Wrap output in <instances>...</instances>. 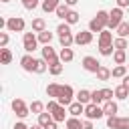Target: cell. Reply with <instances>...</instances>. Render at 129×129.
I'll return each instance as SVG.
<instances>
[{
	"label": "cell",
	"mask_w": 129,
	"mask_h": 129,
	"mask_svg": "<svg viewBox=\"0 0 129 129\" xmlns=\"http://www.w3.org/2000/svg\"><path fill=\"white\" fill-rule=\"evenodd\" d=\"M2 2H8V0H2Z\"/></svg>",
	"instance_id": "cell-53"
},
{
	"label": "cell",
	"mask_w": 129,
	"mask_h": 129,
	"mask_svg": "<svg viewBox=\"0 0 129 129\" xmlns=\"http://www.w3.org/2000/svg\"><path fill=\"white\" fill-rule=\"evenodd\" d=\"M103 91V99L105 101H113V97H115V91L113 89H101Z\"/></svg>",
	"instance_id": "cell-42"
},
{
	"label": "cell",
	"mask_w": 129,
	"mask_h": 129,
	"mask_svg": "<svg viewBox=\"0 0 129 129\" xmlns=\"http://www.w3.org/2000/svg\"><path fill=\"white\" fill-rule=\"evenodd\" d=\"M75 42H77L79 46L91 44V42H93V32H91V30H81V32H77V34H75Z\"/></svg>",
	"instance_id": "cell-8"
},
{
	"label": "cell",
	"mask_w": 129,
	"mask_h": 129,
	"mask_svg": "<svg viewBox=\"0 0 129 129\" xmlns=\"http://www.w3.org/2000/svg\"><path fill=\"white\" fill-rule=\"evenodd\" d=\"M58 4H60V0H42V10L44 12H54L58 8Z\"/></svg>",
	"instance_id": "cell-16"
},
{
	"label": "cell",
	"mask_w": 129,
	"mask_h": 129,
	"mask_svg": "<svg viewBox=\"0 0 129 129\" xmlns=\"http://www.w3.org/2000/svg\"><path fill=\"white\" fill-rule=\"evenodd\" d=\"M77 101H79V103H83V105H89V103H91V91L81 89V91L77 93Z\"/></svg>",
	"instance_id": "cell-15"
},
{
	"label": "cell",
	"mask_w": 129,
	"mask_h": 129,
	"mask_svg": "<svg viewBox=\"0 0 129 129\" xmlns=\"http://www.w3.org/2000/svg\"><path fill=\"white\" fill-rule=\"evenodd\" d=\"M0 60H2V64H10V60H12V52H10L8 48H0Z\"/></svg>",
	"instance_id": "cell-25"
},
{
	"label": "cell",
	"mask_w": 129,
	"mask_h": 129,
	"mask_svg": "<svg viewBox=\"0 0 129 129\" xmlns=\"http://www.w3.org/2000/svg\"><path fill=\"white\" fill-rule=\"evenodd\" d=\"M46 69H48V64H46V60H44V58H38V60H36V69H34V73H38V75H42V73H44Z\"/></svg>",
	"instance_id": "cell-37"
},
{
	"label": "cell",
	"mask_w": 129,
	"mask_h": 129,
	"mask_svg": "<svg viewBox=\"0 0 129 129\" xmlns=\"http://www.w3.org/2000/svg\"><path fill=\"white\" fill-rule=\"evenodd\" d=\"M123 85L129 89V75H125V77H123Z\"/></svg>",
	"instance_id": "cell-50"
},
{
	"label": "cell",
	"mask_w": 129,
	"mask_h": 129,
	"mask_svg": "<svg viewBox=\"0 0 129 129\" xmlns=\"http://www.w3.org/2000/svg\"><path fill=\"white\" fill-rule=\"evenodd\" d=\"M67 129H83V121H79L77 117L67 119Z\"/></svg>",
	"instance_id": "cell-26"
},
{
	"label": "cell",
	"mask_w": 129,
	"mask_h": 129,
	"mask_svg": "<svg viewBox=\"0 0 129 129\" xmlns=\"http://www.w3.org/2000/svg\"><path fill=\"white\" fill-rule=\"evenodd\" d=\"M24 20L20 18V16H12V18H8V22H6V28L10 30V32H22L24 30Z\"/></svg>",
	"instance_id": "cell-6"
},
{
	"label": "cell",
	"mask_w": 129,
	"mask_h": 129,
	"mask_svg": "<svg viewBox=\"0 0 129 129\" xmlns=\"http://www.w3.org/2000/svg\"><path fill=\"white\" fill-rule=\"evenodd\" d=\"M107 44H113V34L105 28V30L99 34V46H107Z\"/></svg>",
	"instance_id": "cell-13"
},
{
	"label": "cell",
	"mask_w": 129,
	"mask_h": 129,
	"mask_svg": "<svg viewBox=\"0 0 129 129\" xmlns=\"http://www.w3.org/2000/svg\"><path fill=\"white\" fill-rule=\"evenodd\" d=\"M113 46H115V50H125V48H129V44H127L125 38H115V40H113Z\"/></svg>",
	"instance_id": "cell-32"
},
{
	"label": "cell",
	"mask_w": 129,
	"mask_h": 129,
	"mask_svg": "<svg viewBox=\"0 0 129 129\" xmlns=\"http://www.w3.org/2000/svg\"><path fill=\"white\" fill-rule=\"evenodd\" d=\"M95 18H97V20H99V22H101L105 28H107V24H109V12H105V10H99Z\"/></svg>",
	"instance_id": "cell-27"
},
{
	"label": "cell",
	"mask_w": 129,
	"mask_h": 129,
	"mask_svg": "<svg viewBox=\"0 0 129 129\" xmlns=\"http://www.w3.org/2000/svg\"><path fill=\"white\" fill-rule=\"evenodd\" d=\"M89 30H91V32H99V34H101V32L105 30V26H103V24H101L97 18H93V20L89 22Z\"/></svg>",
	"instance_id": "cell-23"
},
{
	"label": "cell",
	"mask_w": 129,
	"mask_h": 129,
	"mask_svg": "<svg viewBox=\"0 0 129 129\" xmlns=\"http://www.w3.org/2000/svg\"><path fill=\"white\" fill-rule=\"evenodd\" d=\"M6 44H8V34L6 32H0V46L6 48Z\"/></svg>",
	"instance_id": "cell-44"
},
{
	"label": "cell",
	"mask_w": 129,
	"mask_h": 129,
	"mask_svg": "<svg viewBox=\"0 0 129 129\" xmlns=\"http://www.w3.org/2000/svg\"><path fill=\"white\" fill-rule=\"evenodd\" d=\"M56 107H58V101H48V103H46V111H48V113H52Z\"/></svg>",
	"instance_id": "cell-45"
},
{
	"label": "cell",
	"mask_w": 129,
	"mask_h": 129,
	"mask_svg": "<svg viewBox=\"0 0 129 129\" xmlns=\"http://www.w3.org/2000/svg\"><path fill=\"white\" fill-rule=\"evenodd\" d=\"M44 129H56V121H50V123H48Z\"/></svg>",
	"instance_id": "cell-49"
},
{
	"label": "cell",
	"mask_w": 129,
	"mask_h": 129,
	"mask_svg": "<svg viewBox=\"0 0 129 129\" xmlns=\"http://www.w3.org/2000/svg\"><path fill=\"white\" fill-rule=\"evenodd\" d=\"M42 58H44L48 64L58 60V56H56V52H54V48H52L50 44H44V46H42Z\"/></svg>",
	"instance_id": "cell-11"
},
{
	"label": "cell",
	"mask_w": 129,
	"mask_h": 129,
	"mask_svg": "<svg viewBox=\"0 0 129 129\" xmlns=\"http://www.w3.org/2000/svg\"><path fill=\"white\" fill-rule=\"evenodd\" d=\"M111 75H113L115 79H123V77L127 75V67H125V64H117V67L111 71Z\"/></svg>",
	"instance_id": "cell-21"
},
{
	"label": "cell",
	"mask_w": 129,
	"mask_h": 129,
	"mask_svg": "<svg viewBox=\"0 0 129 129\" xmlns=\"http://www.w3.org/2000/svg\"><path fill=\"white\" fill-rule=\"evenodd\" d=\"M105 99H103V91H91V103H95V105H99V103H103Z\"/></svg>",
	"instance_id": "cell-34"
},
{
	"label": "cell",
	"mask_w": 129,
	"mask_h": 129,
	"mask_svg": "<svg viewBox=\"0 0 129 129\" xmlns=\"http://www.w3.org/2000/svg\"><path fill=\"white\" fill-rule=\"evenodd\" d=\"M113 48H115L113 44H107V46H99V52H101L103 56H111V54H113Z\"/></svg>",
	"instance_id": "cell-39"
},
{
	"label": "cell",
	"mask_w": 129,
	"mask_h": 129,
	"mask_svg": "<svg viewBox=\"0 0 129 129\" xmlns=\"http://www.w3.org/2000/svg\"><path fill=\"white\" fill-rule=\"evenodd\" d=\"M117 125H119V117H117V115L107 117V127H109V129H117Z\"/></svg>",
	"instance_id": "cell-40"
},
{
	"label": "cell",
	"mask_w": 129,
	"mask_h": 129,
	"mask_svg": "<svg viewBox=\"0 0 129 129\" xmlns=\"http://www.w3.org/2000/svg\"><path fill=\"white\" fill-rule=\"evenodd\" d=\"M83 69L89 71V73H97V71L101 69V62H99L95 56H85V58H83Z\"/></svg>",
	"instance_id": "cell-9"
},
{
	"label": "cell",
	"mask_w": 129,
	"mask_h": 129,
	"mask_svg": "<svg viewBox=\"0 0 129 129\" xmlns=\"http://www.w3.org/2000/svg\"><path fill=\"white\" fill-rule=\"evenodd\" d=\"M22 44H24V50H26V54H30V52L36 48V44H38V38H36L32 32H24V36H22Z\"/></svg>",
	"instance_id": "cell-5"
},
{
	"label": "cell",
	"mask_w": 129,
	"mask_h": 129,
	"mask_svg": "<svg viewBox=\"0 0 129 129\" xmlns=\"http://www.w3.org/2000/svg\"><path fill=\"white\" fill-rule=\"evenodd\" d=\"M22 6H24L26 10H34V8L38 6V0H22Z\"/></svg>",
	"instance_id": "cell-41"
},
{
	"label": "cell",
	"mask_w": 129,
	"mask_h": 129,
	"mask_svg": "<svg viewBox=\"0 0 129 129\" xmlns=\"http://www.w3.org/2000/svg\"><path fill=\"white\" fill-rule=\"evenodd\" d=\"M50 40H52V32L42 30V32L38 34V42H42V44H50Z\"/></svg>",
	"instance_id": "cell-28"
},
{
	"label": "cell",
	"mask_w": 129,
	"mask_h": 129,
	"mask_svg": "<svg viewBox=\"0 0 129 129\" xmlns=\"http://www.w3.org/2000/svg\"><path fill=\"white\" fill-rule=\"evenodd\" d=\"M42 109H44V105H42L40 101H32V105H30V111H32L34 115H40V113H42Z\"/></svg>",
	"instance_id": "cell-38"
},
{
	"label": "cell",
	"mask_w": 129,
	"mask_h": 129,
	"mask_svg": "<svg viewBox=\"0 0 129 129\" xmlns=\"http://www.w3.org/2000/svg\"><path fill=\"white\" fill-rule=\"evenodd\" d=\"M95 75H97V79H99V81H109V77H113V75H111V71H109L107 67H103V64H101V69H99Z\"/></svg>",
	"instance_id": "cell-22"
},
{
	"label": "cell",
	"mask_w": 129,
	"mask_h": 129,
	"mask_svg": "<svg viewBox=\"0 0 129 129\" xmlns=\"http://www.w3.org/2000/svg\"><path fill=\"white\" fill-rule=\"evenodd\" d=\"M56 32H58V40H60V46L62 48H71V44L75 42V36H73V32H71V24H58V28H56Z\"/></svg>",
	"instance_id": "cell-1"
},
{
	"label": "cell",
	"mask_w": 129,
	"mask_h": 129,
	"mask_svg": "<svg viewBox=\"0 0 129 129\" xmlns=\"http://www.w3.org/2000/svg\"><path fill=\"white\" fill-rule=\"evenodd\" d=\"M58 93H60V85H56V83H50V85L46 87V95H48V97H52V99H58Z\"/></svg>",
	"instance_id": "cell-18"
},
{
	"label": "cell",
	"mask_w": 129,
	"mask_h": 129,
	"mask_svg": "<svg viewBox=\"0 0 129 129\" xmlns=\"http://www.w3.org/2000/svg\"><path fill=\"white\" fill-rule=\"evenodd\" d=\"M58 58H60V62H71V60L75 58V54H73V50H71V48H62Z\"/></svg>",
	"instance_id": "cell-24"
},
{
	"label": "cell",
	"mask_w": 129,
	"mask_h": 129,
	"mask_svg": "<svg viewBox=\"0 0 129 129\" xmlns=\"http://www.w3.org/2000/svg\"><path fill=\"white\" fill-rule=\"evenodd\" d=\"M48 73H50V75H54V77L62 73V62H60V58H58L56 62H50V64H48Z\"/></svg>",
	"instance_id": "cell-20"
},
{
	"label": "cell",
	"mask_w": 129,
	"mask_h": 129,
	"mask_svg": "<svg viewBox=\"0 0 129 129\" xmlns=\"http://www.w3.org/2000/svg\"><path fill=\"white\" fill-rule=\"evenodd\" d=\"M83 129H93V121H91V119L83 121Z\"/></svg>",
	"instance_id": "cell-47"
},
{
	"label": "cell",
	"mask_w": 129,
	"mask_h": 129,
	"mask_svg": "<svg viewBox=\"0 0 129 129\" xmlns=\"http://www.w3.org/2000/svg\"><path fill=\"white\" fill-rule=\"evenodd\" d=\"M42 30H46V22L42 20V18H34L32 20V32H42Z\"/></svg>",
	"instance_id": "cell-17"
},
{
	"label": "cell",
	"mask_w": 129,
	"mask_h": 129,
	"mask_svg": "<svg viewBox=\"0 0 129 129\" xmlns=\"http://www.w3.org/2000/svg\"><path fill=\"white\" fill-rule=\"evenodd\" d=\"M125 58H127L125 50H115V52H113V60H115L117 64H123V62H125Z\"/></svg>",
	"instance_id": "cell-33"
},
{
	"label": "cell",
	"mask_w": 129,
	"mask_h": 129,
	"mask_svg": "<svg viewBox=\"0 0 129 129\" xmlns=\"http://www.w3.org/2000/svg\"><path fill=\"white\" fill-rule=\"evenodd\" d=\"M69 113H71L73 117H79L81 113H85V105L79 103V101H77V103H71V105H69Z\"/></svg>",
	"instance_id": "cell-14"
},
{
	"label": "cell",
	"mask_w": 129,
	"mask_h": 129,
	"mask_svg": "<svg viewBox=\"0 0 129 129\" xmlns=\"http://www.w3.org/2000/svg\"><path fill=\"white\" fill-rule=\"evenodd\" d=\"M73 87L71 85H60V93H58V105H62V107H69L71 103H73Z\"/></svg>",
	"instance_id": "cell-2"
},
{
	"label": "cell",
	"mask_w": 129,
	"mask_h": 129,
	"mask_svg": "<svg viewBox=\"0 0 129 129\" xmlns=\"http://www.w3.org/2000/svg\"><path fill=\"white\" fill-rule=\"evenodd\" d=\"M117 111H119V107H117V103H115V101H105V105H103V113H105L107 117L117 115Z\"/></svg>",
	"instance_id": "cell-12"
},
{
	"label": "cell",
	"mask_w": 129,
	"mask_h": 129,
	"mask_svg": "<svg viewBox=\"0 0 129 129\" xmlns=\"http://www.w3.org/2000/svg\"><path fill=\"white\" fill-rule=\"evenodd\" d=\"M14 129H30V127H26V125L20 121V123H16V125H14Z\"/></svg>",
	"instance_id": "cell-48"
},
{
	"label": "cell",
	"mask_w": 129,
	"mask_h": 129,
	"mask_svg": "<svg viewBox=\"0 0 129 129\" xmlns=\"http://www.w3.org/2000/svg\"><path fill=\"white\" fill-rule=\"evenodd\" d=\"M50 121H52V115H50L48 111H46V113H40V115H38V125L46 127V125H48Z\"/></svg>",
	"instance_id": "cell-30"
},
{
	"label": "cell",
	"mask_w": 129,
	"mask_h": 129,
	"mask_svg": "<svg viewBox=\"0 0 129 129\" xmlns=\"http://www.w3.org/2000/svg\"><path fill=\"white\" fill-rule=\"evenodd\" d=\"M121 22H123V8H113L109 12V24H107V28H119Z\"/></svg>",
	"instance_id": "cell-3"
},
{
	"label": "cell",
	"mask_w": 129,
	"mask_h": 129,
	"mask_svg": "<svg viewBox=\"0 0 129 129\" xmlns=\"http://www.w3.org/2000/svg\"><path fill=\"white\" fill-rule=\"evenodd\" d=\"M64 22H67V24H77V22H79V12H75V10H71V12L67 14V18H64Z\"/></svg>",
	"instance_id": "cell-36"
},
{
	"label": "cell",
	"mask_w": 129,
	"mask_h": 129,
	"mask_svg": "<svg viewBox=\"0 0 129 129\" xmlns=\"http://www.w3.org/2000/svg\"><path fill=\"white\" fill-rule=\"evenodd\" d=\"M129 6V0H117V8H127Z\"/></svg>",
	"instance_id": "cell-46"
},
{
	"label": "cell",
	"mask_w": 129,
	"mask_h": 129,
	"mask_svg": "<svg viewBox=\"0 0 129 129\" xmlns=\"http://www.w3.org/2000/svg\"><path fill=\"white\" fill-rule=\"evenodd\" d=\"M12 109H14V113H16L20 119H24V117L30 113V107H26L22 99H14V101H12Z\"/></svg>",
	"instance_id": "cell-7"
},
{
	"label": "cell",
	"mask_w": 129,
	"mask_h": 129,
	"mask_svg": "<svg viewBox=\"0 0 129 129\" xmlns=\"http://www.w3.org/2000/svg\"><path fill=\"white\" fill-rule=\"evenodd\" d=\"M127 95H129V89H127L125 85H119V87L115 89V97H117V99H127Z\"/></svg>",
	"instance_id": "cell-29"
},
{
	"label": "cell",
	"mask_w": 129,
	"mask_h": 129,
	"mask_svg": "<svg viewBox=\"0 0 129 129\" xmlns=\"http://www.w3.org/2000/svg\"><path fill=\"white\" fill-rule=\"evenodd\" d=\"M50 115H52V121H56V123L64 121V107H62V105H58V107H56Z\"/></svg>",
	"instance_id": "cell-19"
},
{
	"label": "cell",
	"mask_w": 129,
	"mask_h": 129,
	"mask_svg": "<svg viewBox=\"0 0 129 129\" xmlns=\"http://www.w3.org/2000/svg\"><path fill=\"white\" fill-rule=\"evenodd\" d=\"M54 12H56V16H58V18H67V14H69L71 10H69V6H67V4H58V8H56Z\"/></svg>",
	"instance_id": "cell-35"
},
{
	"label": "cell",
	"mask_w": 129,
	"mask_h": 129,
	"mask_svg": "<svg viewBox=\"0 0 129 129\" xmlns=\"http://www.w3.org/2000/svg\"><path fill=\"white\" fill-rule=\"evenodd\" d=\"M77 2H79V0H64V4H67V6H73V4H77Z\"/></svg>",
	"instance_id": "cell-51"
},
{
	"label": "cell",
	"mask_w": 129,
	"mask_h": 129,
	"mask_svg": "<svg viewBox=\"0 0 129 129\" xmlns=\"http://www.w3.org/2000/svg\"><path fill=\"white\" fill-rule=\"evenodd\" d=\"M117 129H129V117H119Z\"/></svg>",
	"instance_id": "cell-43"
},
{
	"label": "cell",
	"mask_w": 129,
	"mask_h": 129,
	"mask_svg": "<svg viewBox=\"0 0 129 129\" xmlns=\"http://www.w3.org/2000/svg\"><path fill=\"white\" fill-rule=\"evenodd\" d=\"M85 115H87V119L95 121V119H101L105 113H103V107H99L95 103H89V105H85Z\"/></svg>",
	"instance_id": "cell-4"
},
{
	"label": "cell",
	"mask_w": 129,
	"mask_h": 129,
	"mask_svg": "<svg viewBox=\"0 0 129 129\" xmlns=\"http://www.w3.org/2000/svg\"><path fill=\"white\" fill-rule=\"evenodd\" d=\"M30 129H44V127H42V125H32Z\"/></svg>",
	"instance_id": "cell-52"
},
{
	"label": "cell",
	"mask_w": 129,
	"mask_h": 129,
	"mask_svg": "<svg viewBox=\"0 0 129 129\" xmlns=\"http://www.w3.org/2000/svg\"><path fill=\"white\" fill-rule=\"evenodd\" d=\"M36 60H38V58H34L32 54H24V56L20 58V64H22V69H24V71L32 73V71L36 69Z\"/></svg>",
	"instance_id": "cell-10"
},
{
	"label": "cell",
	"mask_w": 129,
	"mask_h": 129,
	"mask_svg": "<svg viewBox=\"0 0 129 129\" xmlns=\"http://www.w3.org/2000/svg\"><path fill=\"white\" fill-rule=\"evenodd\" d=\"M117 34H119V38L129 36V22H121V24H119V28H117Z\"/></svg>",
	"instance_id": "cell-31"
}]
</instances>
